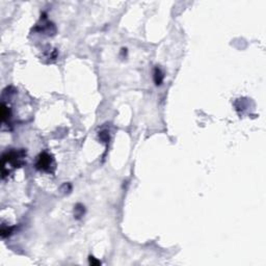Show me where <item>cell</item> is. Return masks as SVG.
Here are the masks:
<instances>
[{
	"label": "cell",
	"instance_id": "5",
	"mask_svg": "<svg viewBox=\"0 0 266 266\" xmlns=\"http://www.w3.org/2000/svg\"><path fill=\"white\" fill-rule=\"evenodd\" d=\"M99 138L104 144H107L109 141V134H108L107 131H101L99 132Z\"/></svg>",
	"mask_w": 266,
	"mask_h": 266
},
{
	"label": "cell",
	"instance_id": "2",
	"mask_svg": "<svg viewBox=\"0 0 266 266\" xmlns=\"http://www.w3.org/2000/svg\"><path fill=\"white\" fill-rule=\"evenodd\" d=\"M54 160L53 157L48 154L47 152H43L37 157V161H35V168L38 171H50V168H52Z\"/></svg>",
	"mask_w": 266,
	"mask_h": 266
},
{
	"label": "cell",
	"instance_id": "3",
	"mask_svg": "<svg viewBox=\"0 0 266 266\" xmlns=\"http://www.w3.org/2000/svg\"><path fill=\"white\" fill-rule=\"evenodd\" d=\"M153 79H154V82H155L156 85H160V84L163 82L164 74H163V72L161 71L160 68L155 67L154 72H153Z\"/></svg>",
	"mask_w": 266,
	"mask_h": 266
},
{
	"label": "cell",
	"instance_id": "8",
	"mask_svg": "<svg viewBox=\"0 0 266 266\" xmlns=\"http://www.w3.org/2000/svg\"><path fill=\"white\" fill-rule=\"evenodd\" d=\"M88 261H89V264L91 265H100L101 264L100 261L97 260V259L95 257H93V256H89Z\"/></svg>",
	"mask_w": 266,
	"mask_h": 266
},
{
	"label": "cell",
	"instance_id": "1",
	"mask_svg": "<svg viewBox=\"0 0 266 266\" xmlns=\"http://www.w3.org/2000/svg\"><path fill=\"white\" fill-rule=\"evenodd\" d=\"M26 152L24 150H18V151H9L5 153L2 157V165L11 164L14 168L23 165V158H25Z\"/></svg>",
	"mask_w": 266,
	"mask_h": 266
},
{
	"label": "cell",
	"instance_id": "6",
	"mask_svg": "<svg viewBox=\"0 0 266 266\" xmlns=\"http://www.w3.org/2000/svg\"><path fill=\"white\" fill-rule=\"evenodd\" d=\"M9 117H11V110L6 107L5 104H3L2 105V120H3V122L9 118Z\"/></svg>",
	"mask_w": 266,
	"mask_h": 266
},
{
	"label": "cell",
	"instance_id": "7",
	"mask_svg": "<svg viewBox=\"0 0 266 266\" xmlns=\"http://www.w3.org/2000/svg\"><path fill=\"white\" fill-rule=\"evenodd\" d=\"M13 230H14L13 227H2V229H1V236L4 238L5 236L11 235L12 232H13Z\"/></svg>",
	"mask_w": 266,
	"mask_h": 266
},
{
	"label": "cell",
	"instance_id": "4",
	"mask_svg": "<svg viewBox=\"0 0 266 266\" xmlns=\"http://www.w3.org/2000/svg\"><path fill=\"white\" fill-rule=\"evenodd\" d=\"M84 212H85L84 206H82L81 204H77L76 206H75V217H76L77 219L81 218L84 215Z\"/></svg>",
	"mask_w": 266,
	"mask_h": 266
}]
</instances>
